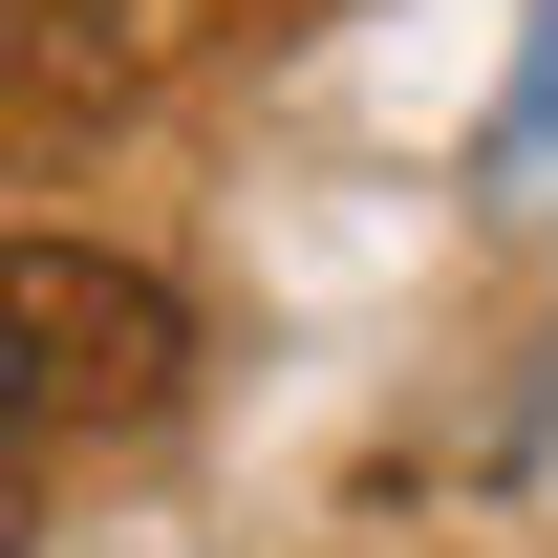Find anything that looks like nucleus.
<instances>
[{"mask_svg": "<svg viewBox=\"0 0 558 558\" xmlns=\"http://www.w3.org/2000/svg\"><path fill=\"white\" fill-rule=\"evenodd\" d=\"M172 387H194V301L150 258L0 236V473L22 451H86V429H150Z\"/></svg>", "mask_w": 558, "mask_h": 558, "instance_id": "nucleus-1", "label": "nucleus"}, {"mask_svg": "<svg viewBox=\"0 0 558 558\" xmlns=\"http://www.w3.org/2000/svg\"><path fill=\"white\" fill-rule=\"evenodd\" d=\"M130 86H150V44L108 0H0V150H22V172L86 150V130H130Z\"/></svg>", "mask_w": 558, "mask_h": 558, "instance_id": "nucleus-2", "label": "nucleus"}, {"mask_svg": "<svg viewBox=\"0 0 558 558\" xmlns=\"http://www.w3.org/2000/svg\"><path fill=\"white\" fill-rule=\"evenodd\" d=\"M0 558H22V473H0Z\"/></svg>", "mask_w": 558, "mask_h": 558, "instance_id": "nucleus-3", "label": "nucleus"}]
</instances>
